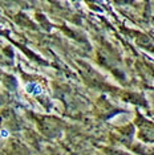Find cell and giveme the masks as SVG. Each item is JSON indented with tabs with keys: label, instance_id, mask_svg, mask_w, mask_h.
<instances>
[{
	"label": "cell",
	"instance_id": "1",
	"mask_svg": "<svg viewBox=\"0 0 154 155\" xmlns=\"http://www.w3.org/2000/svg\"><path fill=\"white\" fill-rule=\"evenodd\" d=\"M27 90L29 91L31 94H40L41 93V87H40V85H37V84H28Z\"/></svg>",
	"mask_w": 154,
	"mask_h": 155
}]
</instances>
